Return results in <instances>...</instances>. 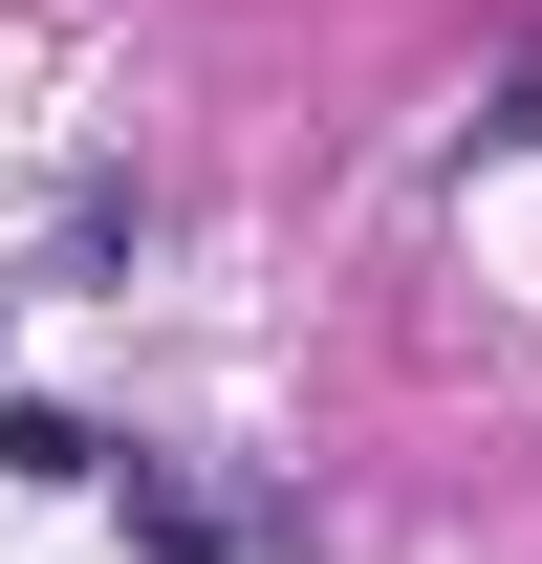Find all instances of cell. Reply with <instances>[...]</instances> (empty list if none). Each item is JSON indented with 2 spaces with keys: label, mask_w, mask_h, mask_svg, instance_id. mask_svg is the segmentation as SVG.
<instances>
[{
  "label": "cell",
  "mask_w": 542,
  "mask_h": 564,
  "mask_svg": "<svg viewBox=\"0 0 542 564\" xmlns=\"http://www.w3.org/2000/svg\"><path fill=\"white\" fill-rule=\"evenodd\" d=\"M131 543H152V564H282V521H261V499H196V478H152V456H131Z\"/></svg>",
  "instance_id": "obj_1"
}]
</instances>
